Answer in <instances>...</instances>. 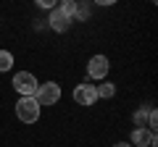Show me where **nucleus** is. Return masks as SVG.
<instances>
[{
  "label": "nucleus",
  "instance_id": "1",
  "mask_svg": "<svg viewBox=\"0 0 158 147\" xmlns=\"http://www.w3.org/2000/svg\"><path fill=\"white\" fill-rule=\"evenodd\" d=\"M13 89L19 92L21 97H34L37 95V76H34L32 71H16V76H13Z\"/></svg>",
  "mask_w": 158,
  "mask_h": 147
},
{
  "label": "nucleus",
  "instance_id": "2",
  "mask_svg": "<svg viewBox=\"0 0 158 147\" xmlns=\"http://www.w3.org/2000/svg\"><path fill=\"white\" fill-rule=\"evenodd\" d=\"M40 110H42V108L37 105L34 97H21V100L16 102V118L21 121V124H37Z\"/></svg>",
  "mask_w": 158,
  "mask_h": 147
},
{
  "label": "nucleus",
  "instance_id": "3",
  "mask_svg": "<svg viewBox=\"0 0 158 147\" xmlns=\"http://www.w3.org/2000/svg\"><path fill=\"white\" fill-rule=\"evenodd\" d=\"M34 100H37L40 108L42 105H58V100H61V84H58V81H45V84H40Z\"/></svg>",
  "mask_w": 158,
  "mask_h": 147
},
{
  "label": "nucleus",
  "instance_id": "4",
  "mask_svg": "<svg viewBox=\"0 0 158 147\" xmlns=\"http://www.w3.org/2000/svg\"><path fill=\"white\" fill-rule=\"evenodd\" d=\"M71 97H74V102H77V105L90 108V105H95V102H98V89H95V84H90V81H82V84L74 87Z\"/></svg>",
  "mask_w": 158,
  "mask_h": 147
},
{
  "label": "nucleus",
  "instance_id": "5",
  "mask_svg": "<svg viewBox=\"0 0 158 147\" xmlns=\"http://www.w3.org/2000/svg\"><path fill=\"white\" fill-rule=\"evenodd\" d=\"M108 68H111V63H108L106 55H92L90 63H87V76L90 79H98V81H106Z\"/></svg>",
  "mask_w": 158,
  "mask_h": 147
},
{
  "label": "nucleus",
  "instance_id": "6",
  "mask_svg": "<svg viewBox=\"0 0 158 147\" xmlns=\"http://www.w3.org/2000/svg\"><path fill=\"white\" fill-rule=\"evenodd\" d=\"M132 147H156V131L150 129H135L129 137Z\"/></svg>",
  "mask_w": 158,
  "mask_h": 147
},
{
  "label": "nucleus",
  "instance_id": "7",
  "mask_svg": "<svg viewBox=\"0 0 158 147\" xmlns=\"http://www.w3.org/2000/svg\"><path fill=\"white\" fill-rule=\"evenodd\" d=\"M71 24H74V21H71V18H69L63 11H58V6L53 8V11H50V16H48V26H50L53 32H66V29L71 26Z\"/></svg>",
  "mask_w": 158,
  "mask_h": 147
},
{
  "label": "nucleus",
  "instance_id": "8",
  "mask_svg": "<svg viewBox=\"0 0 158 147\" xmlns=\"http://www.w3.org/2000/svg\"><path fill=\"white\" fill-rule=\"evenodd\" d=\"M148 116H150V108H140V110H135L132 121H135L137 129H148Z\"/></svg>",
  "mask_w": 158,
  "mask_h": 147
},
{
  "label": "nucleus",
  "instance_id": "9",
  "mask_svg": "<svg viewBox=\"0 0 158 147\" xmlns=\"http://www.w3.org/2000/svg\"><path fill=\"white\" fill-rule=\"evenodd\" d=\"M95 89H98V97H106V100H111L116 95V84L113 81H100V87H95Z\"/></svg>",
  "mask_w": 158,
  "mask_h": 147
},
{
  "label": "nucleus",
  "instance_id": "10",
  "mask_svg": "<svg viewBox=\"0 0 158 147\" xmlns=\"http://www.w3.org/2000/svg\"><path fill=\"white\" fill-rule=\"evenodd\" d=\"M13 68V53L11 50H0V74H6Z\"/></svg>",
  "mask_w": 158,
  "mask_h": 147
},
{
  "label": "nucleus",
  "instance_id": "11",
  "mask_svg": "<svg viewBox=\"0 0 158 147\" xmlns=\"http://www.w3.org/2000/svg\"><path fill=\"white\" fill-rule=\"evenodd\" d=\"M58 11H63L71 21H77V3H74V0H63V3H58Z\"/></svg>",
  "mask_w": 158,
  "mask_h": 147
},
{
  "label": "nucleus",
  "instance_id": "12",
  "mask_svg": "<svg viewBox=\"0 0 158 147\" xmlns=\"http://www.w3.org/2000/svg\"><path fill=\"white\" fill-rule=\"evenodd\" d=\"M156 126H158V113L150 108V116H148V129H150V131H156Z\"/></svg>",
  "mask_w": 158,
  "mask_h": 147
},
{
  "label": "nucleus",
  "instance_id": "13",
  "mask_svg": "<svg viewBox=\"0 0 158 147\" xmlns=\"http://www.w3.org/2000/svg\"><path fill=\"white\" fill-rule=\"evenodd\" d=\"M58 3H53V0H37V8H48V11H53Z\"/></svg>",
  "mask_w": 158,
  "mask_h": 147
},
{
  "label": "nucleus",
  "instance_id": "14",
  "mask_svg": "<svg viewBox=\"0 0 158 147\" xmlns=\"http://www.w3.org/2000/svg\"><path fill=\"white\" fill-rule=\"evenodd\" d=\"M113 147H132V145H129V142H116Z\"/></svg>",
  "mask_w": 158,
  "mask_h": 147
}]
</instances>
